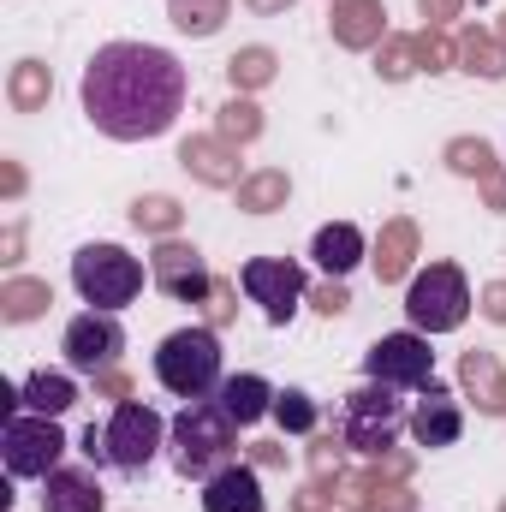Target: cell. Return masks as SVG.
Returning a JSON list of instances; mask_svg holds the SVG:
<instances>
[{
	"instance_id": "obj_2",
	"label": "cell",
	"mask_w": 506,
	"mask_h": 512,
	"mask_svg": "<svg viewBox=\"0 0 506 512\" xmlns=\"http://www.w3.org/2000/svg\"><path fill=\"white\" fill-rule=\"evenodd\" d=\"M167 465L185 483H209L215 471L239 465V423L221 411V399H191L167 423Z\"/></svg>"
},
{
	"instance_id": "obj_13",
	"label": "cell",
	"mask_w": 506,
	"mask_h": 512,
	"mask_svg": "<svg viewBox=\"0 0 506 512\" xmlns=\"http://www.w3.org/2000/svg\"><path fill=\"white\" fill-rule=\"evenodd\" d=\"M149 286L167 292L173 304H203L215 280H209V262L191 245H161V251L149 256Z\"/></svg>"
},
{
	"instance_id": "obj_19",
	"label": "cell",
	"mask_w": 506,
	"mask_h": 512,
	"mask_svg": "<svg viewBox=\"0 0 506 512\" xmlns=\"http://www.w3.org/2000/svg\"><path fill=\"white\" fill-rule=\"evenodd\" d=\"M274 423H280L286 435H310V429H316V399H310L304 387L274 393Z\"/></svg>"
},
{
	"instance_id": "obj_3",
	"label": "cell",
	"mask_w": 506,
	"mask_h": 512,
	"mask_svg": "<svg viewBox=\"0 0 506 512\" xmlns=\"http://www.w3.org/2000/svg\"><path fill=\"white\" fill-rule=\"evenodd\" d=\"M161 447H167V417L155 405H143V399H120L108 411V423L84 429V459L102 465V471H120V477L149 471Z\"/></svg>"
},
{
	"instance_id": "obj_12",
	"label": "cell",
	"mask_w": 506,
	"mask_h": 512,
	"mask_svg": "<svg viewBox=\"0 0 506 512\" xmlns=\"http://www.w3.org/2000/svg\"><path fill=\"white\" fill-rule=\"evenodd\" d=\"M459 435H465V405H459V393L441 382V376H435L429 387H417V405H411V441L429 447V453H441V447H459Z\"/></svg>"
},
{
	"instance_id": "obj_15",
	"label": "cell",
	"mask_w": 506,
	"mask_h": 512,
	"mask_svg": "<svg viewBox=\"0 0 506 512\" xmlns=\"http://www.w3.org/2000/svg\"><path fill=\"white\" fill-rule=\"evenodd\" d=\"M268 495H262V477L251 465H227L203 483V512H262Z\"/></svg>"
},
{
	"instance_id": "obj_9",
	"label": "cell",
	"mask_w": 506,
	"mask_h": 512,
	"mask_svg": "<svg viewBox=\"0 0 506 512\" xmlns=\"http://www.w3.org/2000/svg\"><path fill=\"white\" fill-rule=\"evenodd\" d=\"M239 286H245V298L262 310L268 328H286L298 316L304 292H310V274L292 256H245L239 262Z\"/></svg>"
},
{
	"instance_id": "obj_20",
	"label": "cell",
	"mask_w": 506,
	"mask_h": 512,
	"mask_svg": "<svg viewBox=\"0 0 506 512\" xmlns=\"http://www.w3.org/2000/svg\"><path fill=\"white\" fill-rule=\"evenodd\" d=\"M346 304H352V292H346V286H340V280H328V286H322V292H316V310H322V316H340V310H346Z\"/></svg>"
},
{
	"instance_id": "obj_10",
	"label": "cell",
	"mask_w": 506,
	"mask_h": 512,
	"mask_svg": "<svg viewBox=\"0 0 506 512\" xmlns=\"http://www.w3.org/2000/svg\"><path fill=\"white\" fill-rule=\"evenodd\" d=\"M364 376L381 387H399V393H417V387L435 382V352H429V334L417 328H399V334H381L376 346L364 352Z\"/></svg>"
},
{
	"instance_id": "obj_18",
	"label": "cell",
	"mask_w": 506,
	"mask_h": 512,
	"mask_svg": "<svg viewBox=\"0 0 506 512\" xmlns=\"http://www.w3.org/2000/svg\"><path fill=\"white\" fill-rule=\"evenodd\" d=\"M215 399H221V411H227L239 429H251V423H262V417H274V387L262 382V376H251V370H245V376H227Z\"/></svg>"
},
{
	"instance_id": "obj_4",
	"label": "cell",
	"mask_w": 506,
	"mask_h": 512,
	"mask_svg": "<svg viewBox=\"0 0 506 512\" xmlns=\"http://www.w3.org/2000/svg\"><path fill=\"white\" fill-rule=\"evenodd\" d=\"M155 382L167 387L173 399H215L227 382V352H221V334L191 322V328H173L161 346H155Z\"/></svg>"
},
{
	"instance_id": "obj_16",
	"label": "cell",
	"mask_w": 506,
	"mask_h": 512,
	"mask_svg": "<svg viewBox=\"0 0 506 512\" xmlns=\"http://www.w3.org/2000/svg\"><path fill=\"white\" fill-rule=\"evenodd\" d=\"M364 233L352 227V221H328V227H316V239H310V256H316V268L328 274V280H346L358 262H364Z\"/></svg>"
},
{
	"instance_id": "obj_1",
	"label": "cell",
	"mask_w": 506,
	"mask_h": 512,
	"mask_svg": "<svg viewBox=\"0 0 506 512\" xmlns=\"http://www.w3.org/2000/svg\"><path fill=\"white\" fill-rule=\"evenodd\" d=\"M191 72L155 42H102L78 78L84 120L114 143H155L179 126Z\"/></svg>"
},
{
	"instance_id": "obj_6",
	"label": "cell",
	"mask_w": 506,
	"mask_h": 512,
	"mask_svg": "<svg viewBox=\"0 0 506 512\" xmlns=\"http://www.w3.org/2000/svg\"><path fill=\"white\" fill-rule=\"evenodd\" d=\"M72 286H78V298L90 304V310H126L143 298V286H149V268L126 251V245H84V251L72 256Z\"/></svg>"
},
{
	"instance_id": "obj_8",
	"label": "cell",
	"mask_w": 506,
	"mask_h": 512,
	"mask_svg": "<svg viewBox=\"0 0 506 512\" xmlns=\"http://www.w3.org/2000/svg\"><path fill=\"white\" fill-rule=\"evenodd\" d=\"M0 459H6V477L12 483H42L66 465V429L60 417H36V411H18L0 423Z\"/></svg>"
},
{
	"instance_id": "obj_7",
	"label": "cell",
	"mask_w": 506,
	"mask_h": 512,
	"mask_svg": "<svg viewBox=\"0 0 506 512\" xmlns=\"http://www.w3.org/2000/svg\"><path fill=\"white\" fill-rule=\"evenodd\" d=\"M465 316H471V280H465L459 262H429V268L411 274V286H405V322L417 334H429V340L453 334V328H465Z\"/></svg>"
},
{
	"instance_id": "obj_11",
	"label": "cell",
	"mask_w": 506,
	"mask_h": 512,
	"mask_svg": "<svg viewBox=\"0 0 506 512\" xmlns=\"http://www.w3.org/2000/svg\"><path fill=\"white\" fill-rule=\"evenodd\" d=\"M60 352H66V370L72 376H108L120 364V352H126V328H120L114 310H84V316L66 322Z\"/></svg>"
},
{
	"instance_id": "obj_14",
	"label": "cell",
	"mask_w": 506,
	"mask_h": 512,
	"mask_svg": "<svg viewBox=\"0 0 506 512\" xmlns=\"http://www.w3.org/2000/svg\"><path fill=\"white\" fill-rule=\"evenodd\" d=\"M102 477L84 465H60L54 477H42V512H102Z\"/></svg>"
},
{
	"instance_id": "obj_5",
	"label": "cell",
	"mask_w": 506,
	"mask_h": 512,
	"mask_svg": "<svg viewBox=\"0 0 506 512\" xmlns=\"http://www.w3.org/2000/svg\"><path fill=\"white\" fill-rule=\"evenodd\" d=\"M405 429H411V411H405L399 387H381V382H370V376L340 399V417H334V435H340L352 453H370V459L387 453Z\"/></svg>"
},
{
	"instance_id": "obj_17",
	"label": "cell",
	"mask_w": 506,
	"mask_h": 512,
	"mask_svg": "<svg viewBox=\"0 0 506 512\" xmlns=\"http://www.w3.org/2000/svg\"><path fill=\"white\" fill-rule=\"evenodd\" d=\"M78 405V382L72 370H30L18 387V411H36V417H66Z\"/></svg>"
}]
</instances>
